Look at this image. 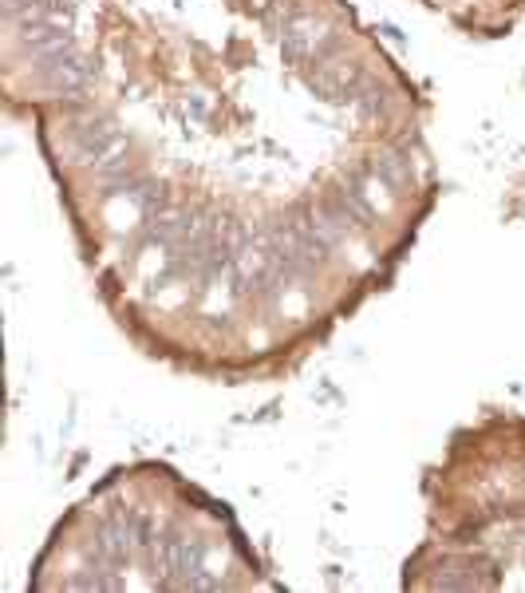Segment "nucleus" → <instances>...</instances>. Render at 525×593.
Instances as JSON below:
<instances>
[{
	"instance_id": "0eeeda50",
	"label": "nucleus",
	"mask_w": 525,
	"mask_h": 593,
	"mask_svg": "<svg viewBox=\"0 0 525 593\" xmlns=\"http://www.w3.org/2000/svg\"><path fill=\"white\" fill-rule=\"evenodd\" d=\"M356 115H360L363 123H375V119H383L387 115V108H392V96H387V88H383L380 79H368L360 91H356V99L348 103Z\"/></svg>"
},
{
	"instance_id": "f257e3e1",
	"label": "nucleus",
	"mask_w": 525,
	"mask_h": 593,
	"mask_svg": "<svg viewBox=\"0 0 525 593\" xmlns=\"http://www.w3.org/2000/svg\"><path fill=\"white\" fill-rule=\"evenodd\" d=\"M277 45H281V55H285V60H293V64H300V67H312V64H324V60L344 52V28H340L332 16L312 12L305 4L293 21H285L277 28Z\"/></svg>"
},
{
	"instance_id": "39448f33",
	"label": "nucleus",
	"mask_w": 525,
	"mask_h": 593,
	"mask_svg": "<svg viewBox=\"0 0 525 593\" xmlns=\"http://www.w3.org/2000/svg\"><path fill=\"white\" fill-rule=\"evenodd\" d=\"M16 28V45L33 60H52V55L76 52V33L64 24H12Z\"/></svg>"
},
{
	"instance_id": "423d86ee",
	"label": "nucleus",
	"mask_w": 525,
	"mask_h": 593,
	"mask_svg": "<svg viewBox=\"0 0 525 593\" xmlns=\"http://www.w3.org/2000/svg\"><path fill=\"white\" fill-rule=\"evenodd\" d=\"M372 166H375V175L392 187V194H399V198L407 194V187H411V151H407L404 143H395V147H387V151H380L372 159Z\"/></svg>"
},
{
	"instance_id": "f03ea898",
	"label": "nucleus",
	"mask_w": 525,
	"mask_h": 593,
	"mask_svg": "<svg viewBox=\"0 0 525 593\" xmlns=\"http://www.w3.org/2000/svg\"><path fill=\"white\" fill-rule=\"evenodd\" d=\"M67 147L76 154V163L91 166L103 182L119 178L127 166V135L111 115H91L84 123H72V135H67Z\"/></svg>"
},
{
	"instance_id": "20e7f679",
	"label": "nucleus",
	"mask_w": 525,
	"mask_h": 593,
	"mask_svg": "<svg viewBox=\"0 0 525 593\" xmlns=\"http://www.w3.org/2000/svg\"><path fill=\"white\" fill-rule=\"evenodd\" d=\"M95 79V67L84 52H64V55H52V60H36V84L55 96H84Z\"/></svg>"
},
{
	"instance_id": "7ed1b4c3",
	"label": "nucleus",
	"mask_w": 525,
	"mask_h": 593,
	"mask_svg": "<svg viewBox=\"0 0 525 593\" xmlns=\"http://www.w3.org/2000/svg\"><path fill=\"white\" fill-rule=\"evenodd\" d=\"M368 79H372L368 67L356 64V60H340V55H332L324 64H312L305 72L308 91H317L324 103H351Z\"/></svg>"
}]
</instances>
